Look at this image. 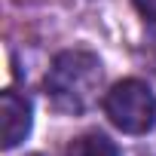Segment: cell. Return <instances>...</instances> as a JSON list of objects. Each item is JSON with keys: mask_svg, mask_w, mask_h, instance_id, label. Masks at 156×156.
<instances>
[{"mask_svg": "<svg viewBox=\"0 0 156 156\" xmlns=\"http://www.w3.org/2000/svg\"><path fill=\"white\" fill-rule=\"evenodd\" d=\"M67 156H119V150H116V144H113L107 135H101V132H86V135H80V138L70 144Z\"/></svg>", "mask_w": 156, "mask_h": 156, "instance_id": "277c9868", "label": "cell"}, {"mask_svg": "<svg viewBox=\"0 0 156 156\" xmlns=\"http://www.w3.org/2000/svg\"><path fill=\"white\" fill-rule=\"evenodd\" d=\"M101 83H104V70L98 55L86 49H67L55 55L46 73V95L64 113H86L95 104Z\"/></svg>", "mask_w": 156, "mask_h": 156, "instance_id": "6da1fadb", "label": "cell"}, {"mask_svg": "<svg viewBox=\"0 0 156 156\" xmlns=\"http://www.w3.org/2000/svg\"><path fill=\"white\" fill-rule=\"evenodd\" d=\"M135 6L141 9V16H144V19L156 22V0H135Z\"/></svg>", "mask_w": 156, "mask_h": 156, "instance_id": "5b68a950", "label": "cell"}, {"mask_svg": "<svg viewBox=\"0 0 156 156\" xmlns=\"http://www.w3.org/2000/svg\"><path fill=\"white\" fill-rule=\"evenodd\" d=\"M31 126H34V107H31L28 95L6 89L0 95V132H3L0 144H3V150H16L31 135Z\"/></svg>", "mask_w": 156, "mask_h": 156, "instance_id": "3957f363", "label": "cell"}, {"mask_svg": "<svg viewBox=\"0 0 156 156\" xmlns=\"http://www.w3.org/2000/svg\"><path fill=\"white\" fill-rule=\"evenodd\" d=\"M107 119L126 135H147L156 126V95L141 80H119L104 95Z\"/></svg>", "mask_w": 156, "mask_h": 156, "instance_id": "7a4b0ae2", "label": "cell"}]
</instances>
